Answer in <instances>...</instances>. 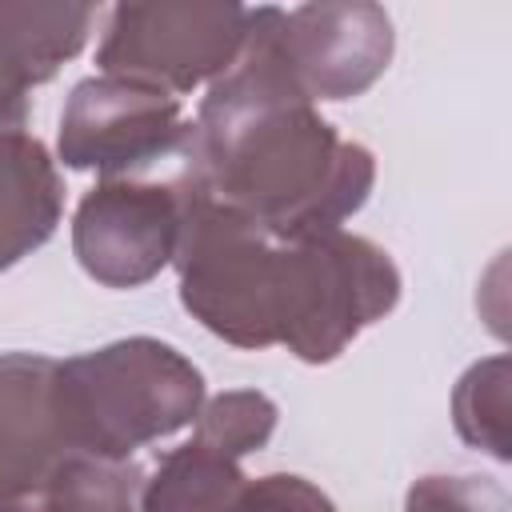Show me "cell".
<instances>
[{
    "label": "cell",
    "mask_w": 512,
    "mask_h": 512,
    "mask_svg": "<svg viewBox=\"0 0 512 512\" xmlns=\"http://www.w3.org/2000/svg\"><path fill=\"white\" fill-rule=\"evenodd\" d=\"M276 20V4L248 12L240 56L196 108L180 176L272 240H308L336 232L364 208L376 156L344 140L292 84L276 48Z\"/></svg>",
    "instance_id": "obj_1"
},
{
    "label": "cell",
    "mask_w": 512,
    "mask_h": 512,
    "mask_svg": "<svg viewBox=\"0 0 512 512\" xmlns=\"http://www.w3.org/2000/svg\"><path fill=\"white\" fill-rule=\"evenodd\" d=\"M64 424L92 460H128L136 448L180 432L204 404L200 368L156 336H128L56 368Z\"/></svg>",
    "instance_id": "obj_2"
},
{
    "label": "cell",
    "mask_w": 512,
    "mask_h": 512,
    "mask_svg": "<svg viewBox=\"0 0 512 512\" xmlns=\"http://www.w3.org/2000/svg\"><path fill=\"white\" fill-rule=\"evenodd\" d=\"M180 192V304L212 336L236 348L276 344V300H280V240H272L248 216L216 204L184 176Z\"/></svg>",
    "instance_id": "obj_3"
},
{
    "label": "cell",
    "mask_w": 512,
    "mask_h": 512,
    "mask_svg": "<svg viewBox=\"0 0 512 512\" xmlns=\"http://www.w3.org/2000/svg\"><path fill=\"white\" fill-rule=\"evenodd\" d=\"M400 300V272L384 248L344 228L280 240L276 344L304 364L336 360Z\"/></svg>",
    "instance_id": "obj_4"
},
{
    "label": "cell",
    "mask_w": 512,
    "mask_h": 512,
    "mask_svg": "<svg viewBox=\"0 0 512 512\" xmlns=\"http://www.w3.org/2000/svg\"><path fill=\"white\" fill-rule=\"evenodd\" d=\"M248 12L252 8L236 0L116 4L96 48L100 76L132 80L168 96L212 84L240 56Z\"/></svg>",
    "instance_id": "obj_5"
},
{
    "label": "cell",
    "mask_w": 512,
    "mask_h": 512,
    "mask_svg": "<svg viewBox=\"0 0 512 512\" xmlns=\"http://www.w3.org/2000/svg\"><path fill=\"white\" fill-rule=\"evenodd\" d=\"M192 120L180 100L132 80L88 76L72 88L60 112V160L76 172L128 180L160 156L184 152Z\"/></svg>",
    "instance_id": "obj_6"
},
{
    "label": "cell",
    "mask_w": 512,
    "mask_h": 512,
    "mask_svg": "<svg viewBox=\"0 0 512 512\" xmlns=\"http://www.w3.org/2000/svg\"><path fill=\"white\" fill-rule=\"evenodd\" d=\"M56 368L40 352L0 356V512H44L84 460L64 424Z\"/></svg>",
    "instance_id": "obj_7"
},
{
    "label": "cell",
    "mask_w": 512,
    "mask_h": 512,
    "mask_svg": "<svg viewBox=\"0 0 512 512\" xmlns=\"http://www.w3.org/2000/svg\"><path fill=\"white\" fill-rule=\"evenodd\" d=\"M180 240L176 184L100 180L72 216V252L104 288H140L156 280Z\"/></svg>",
    "instance_id": "obj_8"
},
{
    "label": "cell",
    "mask_w": 512,
    "mask_h": 512,
    "mask_svg": "<svg viewBox=\"0 0 512 512\" xmlns=\"http://www.w3.org/2000/svg\"><path fill=\"white\" fill-rule=\"evenodd\" d=\"M392 20L380 4L320 0L280 8L276 48L292 84L316 100H352L368 92L392 60Z\"/></svg>",
    "instance_id": "obj_9"
},
{
    "label": "cell",
    "mask_w": 512,
    "mask_h": 512,
    "mask_svg": "<svg viewBox=\"0 0 512 512\" xmlns=\"http://www.w3.org/2000/svg\"><path fill=\"white\" fill-rule=\"evenodd\" d=\"M92 24V4L0 0V132H24L28 92L84 48Z\"/></svg>",
    "instance_id": "obj_10"
},
{
    "label": "cell",
    "mask_w": 512,
    "mask_h": 512,
    "mask_svg": "<svg viewBox=\"0 0 512 512\" xmlns=\"http://www.w3.org/2000/svg\"><path fill=\"white\" fill-rule=\"evenodd\" d=\"M64 212V180L48 148L28 132H0V272L52 240Z\"/></svg>",
    "instance_id": "obj_11"
},
{
    "label": "cell",
    "mask_w": 512,
    "mask_h": 512,
    "mask_svg": "<svg viewBox=\"0 0 512 512\" xmlns=\"http://www.w3.org/2000/svg\"><path fill=\"white\" fill-rule=\"evenodd\" d=\"M244 488L248 476L240 472V460L188 440L160 456L144 480L140 504L144 512H232Z\"/></svg>",
    "instance_id": "obj_12"
},
{
    "label": "cell",
    "mask_w": 512,
    "mask_h": 512,
    "mask_svg": "<svg viewBox=\"0 0 512 512\" xmlns=\"http://www.w3.org/2000/svg\"><path fill=\"white\" fill-rule=\"evenodd\" d=\"M452 424L464 444L508 460V356L472 364L452 392Z\"/></svg>",
    "instance_id": "obj_13"
},
{
    "label": "cell",
    "mask_w": 512,
    "mask_h": 512,
    "mask_svg": "<svg viewBox=\"0 0 512 512\" xmlns=\"http://www.w3.org/2000/svg\"><path fill=\"white\" fill-rule=\"evenodd\" d=\"M276 416L280 412L264 392L232 388V392H220V396L200 404L192 440H200L204 448H216V452H224L232 460H244V456L260 452L272 440Z\"/></svg>",
    "instance_id": "obj_14"
},
{
    "label": "cell",
    "mask_w": 512,
    "mask_h": 512,
    "mask_svg": "<svg viewBox=\"0 0 512 512\" xmlns=\"http://www.w3.org/2000/svg\"><path fill=\"white\" fill-rule=\"evenodd\" d=\"M144 472L132 460L84 456L52 492L44 512H144Z\"/></svg>",
    "instance_id": "obj_15"
},
{
    "label": "cell",
    "mask_w": 512,
    "mask_h": 512,
    "mask_svg": "<svg viewBox=\"0 0 512 512\" xmlns=\"http://www.w3.org/2000/svg\"><path fill=\"white\" fill-rule=\"evenodd\" d=\"M404 512H512V500L488 476H420Z\"/></svg>",
    "instance_id": "obj_16"
},
{
    "label": "cell",
    "mask_w": 512,
    "mask_h": 512,
    "mask_svg": "<svg viewBox=\"0 0 512 512\" xmlns=\"http://www.w3.org/2000/svg\"><path fill=\"white\" fill-rule=\"evenodd\" d=\"M232 512H336V504L304 476L272 472L260 480H248Z\"/></svg>",
    "instance_id": "obj_17"
}]
</instances>
